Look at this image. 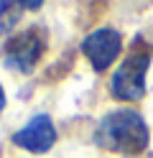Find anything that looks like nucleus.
Masks as SVG:
<instances>
[{"label":"nucleus","instance_id":"nucleus-1","mask_svg":"<svg viewBox=\"0 0 153 158\" xmlns=\"http://www.w3.org/2000/svg\"><path fill=\"white\" fill-rule=\"evenodd\" d=\"M148 123L135 110H112L95 127V143L110 153L138 156L148 148Z\"/></svg>","mask_w":153,"mask_h":158},{"label":"nucleus","instance_id":"nucleus-2","mask_svg":"<svg viewBox=\"0 0 153 158\" xmlns=\"http://www.w3.org/2000/svg\"><path fill=\"white\" fill-rule=\"evenodd\" d=\"M151 69V48L140 46L135 41L133 51L120 61L115 69V74L110 79V92L115 100H125V102H135L146 94V77Z\"/></svg>","mask_w":153,"mask_h":158},{"label":"nucleus","instance_id":"nucleus-3","mask_svg":"<svg viewBox=\"0 0 153 158\" xmlns=\"http://www.w3.org/2000/svg\"><path fill=\"white\" fill-rule=\"evenodd\" d=\"M44 51H46V33L44 28L33 26L8 38L3 48V64L15 74H33Z\"/></svg>","mask_w":153,"mask_h":158},{"label":"nucleus","instance_id":"nucleus-4","mask_svg":"<svg viewBox=\"0 0 153 158\" xmlns=\"http://www.w3.org/2000/svg\"><path fill=\"white\" fill-rule=\"evenodd\" d=\"M122 51V36L115 28H97L82 41V54L95 72H107Z\"/></svg>","mask_w":153,"mask_h":158},{"label":"nucleus","instance_id":"nucleus-5","mask_svg":"<svg viewBox=\"0 0 153 158\" xmlns=\"http://www.w3.org/2000/svg\"><path fill=\"white\" fill-rule=\"evenodd\" d=\"M13 143L28 153H46L56 143V127L49 115H33L31 120L13 135Z\"/></svg>","mask_w":153,"mask_h":158},{"label":"nucleus","instance_id":"nucleus-6","mask_svg":"<svg viewBox=\"0 0 153 158\" xmlns=\"http://www.w3.org/2000/svg\"><path fill=\"white\" fill-rule=\"evenodd\" d=\"M20 15H23V5L3 0L0 3V33H13V28L18 26Z\"/></svg>","mask_w":153,"mask_h":158},{"label":"nucleus","instance_id":"nucleus-7","mask_svg":"<svg viewBox=\"0 0 153 158\" xmlns=\"http://www.w3.org/2000/svg\"><path fill=\"white\" fill-rule=\"evenodd\" d=\"M20 5H23V8H28V10H38V8H41V3H38V0H31V3H20Z\"/></svg>","mask_w":153,"mask_h":158},{"label":"nucleus","instance_id":"nucleus-8","mask_svg":"<svg viewBox=\"0 0 153 158\" xmlns=\"http://www.w3.org/2000/svg\"><path fill=\"white\" fill-rule=\"evenodd\" d=\"M5 110V89H3V84H0V112Z\"/></svg>","mask_w":153,"mask_h":158}]
</instances>
